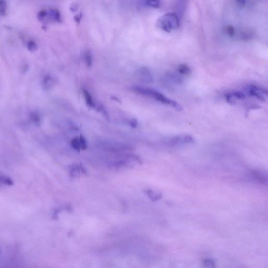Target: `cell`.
<instances>
[{
  "mask_svg": "<svg viewBox=\"0 0 268 268\" xmlns=\"http://www.w3.org/2000/svg\"><path fill=\"white\" fill-rule=\"evenodd\" d=\"M133 90L138 94L150 97L162 104L171 106L178 111H181L183 110L182 107L178 103L166 97L163 94L156 90L136 86L133 88Z\"/></svg>",
  "mask_w": 268,
  "mask_h": 268,
  "instance_id": "cell-1",
  "label": "cell"
},
{
  "mask_svg": "<svg viewBox=\"0 0 268 268\" xmlns=\"http://www.w3.org/2000/svg\"><path fill=\"white\" fill-rule=\"evenodd\" d=\"M157 25L164 31L170 33L179 27L180 19L175 13H166L159 19Z\"/></svg>",
  "mask_w": 268,
  "mask_h": 268,
  "instance_id": "cell-2",
  "label": "cell"
},
{
  "mask_svg": "<svg viewBox=\"0 0 268 268\" xmlns=\"http://www.w3.org/2000/svg\"><path fill=\"white\" fill-rule=\"evenodd\" d=\"M246 91L252 97H255L261 101H266L268 97V91L266 90L255 85H249L245 88Z\"/></svg>",
  "mask_w": 268,
  "mask_h": 268,
  "instance_id": "cell-3",
  "label": "cell"
},
{
  "mask_svg": "<svg viewBox=\"0 0 268 268\" xmlns=\"http://www.w3.org/2000/svg\"><path fill=\"white\" fill-rule=\"evenodd\" d=\"M136 76L138 79L146 83H149L153 82V78L151 73L147 67H143L140 68L136 71Z\"/></svg>",
  "mask_w": 268,
  "mask_h": 268,
  "instance_id": "cell-4",
  "label": "cell"
},
{
  "mask_svg": "<svg viewBox=\"0 0 268 268\" xmlns=\"http://www.w3.org/2000/svg\"><path fill=\"white\" fill-rule=\"evenodd\" d=\"M246 95L242 92L234 91L227 93L225 95L226 100L229 104L234 105L240 100H244Z\"/></svg>",
  "mask_w": 268,
  "mask_h": 268,
  "instance_id": "cell-5",
  "label": "cell"
},
{
  "mask_svg": "<svg viewBox=\"0 0 268 268\" xmlns=\"http://www.w3.org/2000/svg\"><path fill=\"white\" fill-rule=\"evenodd\" d=\"M194 142V139L192 137L189 135H184V136H175L172 138H170L169 143L170 146L179 145L180 143H193Z\"/></svg>",
  "mask_w": 268,
  "mask_h": 268,
  "instance_id": "cell-6",
  "label": "cell"
},
{
  "mask_svg": "<svg viewBox=\"0 0 268 268\" xmlns=\"http://www.w3.org/2000/svg\"><path fill=\"white\" fill-rule=\"evenodd\" d=\"M82 92L87 106L90 108H95L97 103L95 102L91 94L86 89H83Z\"/></svg>",
  "mask_w": 268,
  "mask_h": 268,
  "instance_id": "cell-7",
  "label": "cell"
},
{
  "mask_svg": "<svg viewBox=\"0 0 268 268\" xmlns=\"http://www.w3.org/2000/svg\"><path fill=\"white\" fill-rule=\"evenodd\" d=\"M56 81L52 76H47L43 81V86L45 89H49L54 86Z\"/></svg>",
  "mask_w": 268,
  "mask_h": 268,
  "instance_id": "cell-8",
  "label": "cell"
},
{
  "mask_svg": "<svg viewBox=\"0 0 268 268\" xmlns=\"http://www.w3.org/2000/svg\"><path fill=\"white\" fill-rule=\"evenodd\" d=\"M146 193L151 201L155 202L160 199L162 197V194L153 190L148 189L146 191Z\"/></svg>",
  "mask_w": 268,
  "mask_h": 268,
  "instance_id": "cell-9",
  "label": "cell"
},
{
  "mask_svg": "<svg viewBox=\"0 0 268 268\" xmlns=\"http://www.w3.org/2000/svg\"><path fill=\"white\" fill-rule=\"evenodd\" d=\"M80 170L81 169L80 166H79L78 164L72 166L69 171L70 177L72 178H78L80 175Z\"/></svg>",
  "mask_w": 268,
  "mask_h": 268,
  "instance_id": "cell-10",
  "label": "cell"
},
{
  "mask_svg": "<svg viewBox=\"0 0 268 268\" xmlns=\"http://www.w3.org/2000/svg\"><path fill=\"white\" fill-rule=\"evenodd\" d=\"M83 59L86 66L88 67H91L93 62V57L91 51L86 50L85 51L84 54Z\"/></svg>",
  "mask_w": 268,
  "mask_h": 268,
  "instance_id": "cell-11",
  "label": "cell"
},
{
  "mask_svg": "<svg viewBox=\"0 0 268 268\" xmlns=\"http://www.w3.org/2000/svg\"><path fill=\"white\" fill-rule=\"evenodd\" d=\"M95 109L97 110V112L100 113L104 116L105 119H108V120L109 119V115H108V112L107 111V110H106L104 106H103L102 104L97 103V106H96Z\"/></svg>",
  "mask_w": 268,
  "mask_h": 268,
  "instance_id": "cell-12",
  "label": "cell"
},
{
  "mask_svg": "<svg viewBox=\"0 0 268 268\" xmlns=\"http://www.w3.org/2000/svg\"><path fill=\"white\" fill-rule=\"evenodd\" d=\"M178 70L182 75H188L191 72V69L188 65L185 64H181L178 66Z\"/></svg>",
  "mask_w": 268,
  "mask_h": 268,
  "instance_id": "cell-13",
  "label": "cell"
},
{
  "mask_svg": "<svg viewBox=\"0 0 268 268\" xmlns=\"http://www.w3.org/2000/svg\"><path fill=\"white\" fill-rule=\"evenodd\" d=\"M70 144H71V147L77 151H80L81 150L79 137H75L71 140Z\"/></svg>",
  "mask_w": 268,
  "mask_h": 268,
  "instance_id": "cell-14",
  "label": "cell"
},
{
  "mask_svg": "<svg viewBox=\"0 0 268 268\" xmlns=\"http://www.w3.org/2000/svg\"><path fill=\"white\" fill-rule=\"evenodd\" d=\"M203 263L205 268H215V263L213 259H205L203 261Z\"/></svg>",
  "mask_w": 268,
  "mask_h": 268,
  "instance_id": "cell-15",
  "label": "cell"
},
{
  "mask_svg": "<svg viewBox=\"0 0 268 268\" xmlns=\"http://www.w3.org/2000/svg\"><path fill=\"white\" fill-rule=\"evenodd\" d=\"M144 3L151 8H158L161 5V2L159 1H144Z\"/></svg>",
  "mask_w": 268,
  "mask_h": 268,
  "instance_id": "cell-16",
  "label": "cell"
},
{
  "mask_svg": "<svg viewBox=\"0 0 268 268\" xmlns=\"http://www.w3.org/2000/svg\"><path fill=\"white\" fill-rule=\"evenodd\" d=\"M79 139H80V145H81V150H85L87 148V143L86 141V138H84L83 135H81L79 137Z\"/></svg>",
  "mask_w": 268,
  "mask_h": 268,
  "instance_id": "cell-17",
  "label": "cell"
},
{
  "mask_svg": "<svg viewBox=\"0 0 268 268\" xmlns=\"http://www.w3.org/2000/svg\"><path fill=\"white\" fill-rule=\"evenodd\" d=\"M226 32L231 37H233L235 35V30L232 26H227L226 28Z\"/></svg>",
  "mask_w": 268,
  "mask_h": 268,
  "instance_id": "cell-18",
  "label": "cell"
},
{
  "mask_svg": "<svg viewBox=\"0 0 268 268\" xmlns=\"http://www.w3.org/2000/svg\"><path fill=\"white\" fill-rule=\"evenodd\" d=\"M129 124L132 128H136L137 126V119H135V118H132V119H130L129 122Z\"/></svg>",
  "mask_w": 268,
  "mask_h": 268,
  "instance_id": "cell-19",
  "label": "cell"
},
{
  "mask_svg": "<svg viewBox=\"0 0 268 268\" xmlns=\"http://www.w3.org/2000/svg\"><path fill=\"white\" fill-rule=\"evenodd\" d=\"M5 4L4 3V2H0V13H5Z\"/></svg>",
  "mask_w": 268,
  "mask_h": 268,
  "instance_id": "cell-20",
  "label": "cell"
},
{
  "mask_svg": "<svg viewBox=\"0 0 268 268\" xmlns=\"http://www.w3.org/2000/svg\"><path fill=\"white\" fill-rule=\"evenodd\" d=\"M78 4H77V3H73V4L71 5V6H70V9H71L72 11L75 12L77 10L78 8Z\"/></svg>",
  "mask_w": 268,
  "mask_h": 268,
  "instance_id": "cell-21",
  "label": "cell"
},
{
  "mask_svg": "<svg viewBox=\"0 0 268 268\" xmlns=\"http://www.w3.org/2000/svg\"><path fill=\"white\" fill-rule=\"evenodd\" d=\"M81 17H82L81 13H80V14H77V15H76L75 16V21H76V22H80V20H81Z\"/></svg>",
  "mask_w": 268,
  "mask_h": 268,
  "instance_id": "cell-22",
  "label": "cell"
},
{
  "mask_svg": "<svg viewBox=\"0 0 268 268\" xmlns=\"http://www.w3.org/2000/svg\"><path fill=\"white\" fill-rule=\"evenodd\" d=\"M111 98H112V99H113V100H116V101H117L118 102H121V101H120V100L116 97H111Z\"/></svg>",
  "mask_w": 268,
  "mask_h": 268,
  "instance_id": "cell-23",
  "label": "cell"
},
{
  "mask_svg": "<svg viewBox=\"0 0 268 268\" xmlns=\"http://www.w3.org/2000/svg\"><path fill=\"white\" fill-rule=\"evenodd\" d=\"M0 252H1V249H0Z\"/></svg>",
  "mask_w": 268,
  "mask_h": 268,
  "instance_id": "cell-24",
  "label": "cell"
}]
</instances>
